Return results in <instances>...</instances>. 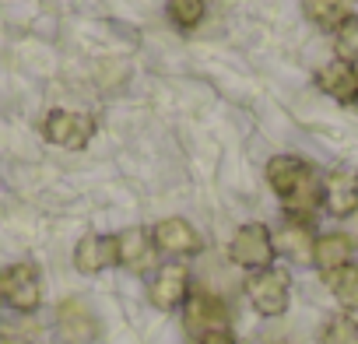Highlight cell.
<instances>
[{
    "label": "cell",
    "mask_w": 358,
    "mask_h": 344,
    "mask_svg": "<svg viewBox=\"0 0 358 344\" xmlns=\"http://www.w3.org/2000/svg\"><path fill=\"white\" fill-rule=\"evenodd\" d=\"M267 183L292 218H309L323 204V183L316 180V169L299 155H274L267 162Z\"/></svg>",
    "instance_id": "cell-1"
},
{
    "label": "cell",
    "mask_w": 358,
    "mask_h": 344,
    "mask_svg": "<svg viewBox=\"0 0 358 344\" xmlns=\"http://www.w3.org/2000/svg\"><path fill=\"white\" fill-rule=\"evenodd\" d=\"M229 257H232V264L246 267L250 274L274 267L278 250H274V236H271V229L260 225V222H250V225L236 229V236H232V243H229Z\"/></svg>",
    "instance_id": "cell-2"
},
{
    "label": "cell",
    "mask_w": 358,
    "mask_h": 344,
    "mask_svg": "<svg viewBox=\"0 0 358 344\" xmlns=\"http://www.w3.org/2000/svg\"><path fill=\"white\" fill-rule=\"evenodd\" d=\"M246 299L253 302V309L260 316H281L288 309V299H292V278H288V271L267 267V271L250 274Z\"/></svg>",
    "instance_id": "cell-3"
},
{
    "label": "cell",
    "mask_w": 358,
    "mask_h": 344,
    "mask_svg": "<svg viewBox=\"0 0 358 344\" xmlns=\"http://www.w3.org/2000/svg\"><path fill=\"white\" fill-rule=\"evenodd\" d=\"M0 299L15 313H36L43 302V278L32 264H15L0 274Z\"/></svg>",
    "instance_id": "cell-4"
},
{
    "label": "cell",
    "mask_w": 358,
    "mask_h": 344,
    "mask_svg": "<svg viewBox=\"0 0 358 344\" xmlns=\"http://www.w3.org/2000/svg\"><path fill=\"white\" fill-rule=\"evenodd\" d=\"M43 137L50 144H57V148L81 151L95 137V120L85 116V113H74V109H53L43 120Z\"/></svg>",
    "instance_id": "cell-5"
},
{
    "label": "cell",
    "mask_w": 358,
    "mask_h": 344,
    "mask_svg": "<svg viewBox=\"0 0 358 344\" xmlns=\"http://www.w3.org/2000/svg\"><path fill=\"white\" fill-rule=\"evenodd\" d=\"M323 208L334 218H351L358 211V169L334 165L323 176Z\"/></svg>",
    "instance_id": "cell-6"
},
{
    "label": "cell",
    "mask_w": 358,
    "mask_h": 344,
    "mask_svg": "<svg viewBox=\"0 0 358 344\" xmlns=\"http://www.w3.org/2000/svg\"><path fill=\"white\" fill-rule=\"evenodd\" d=\"M148 299H151V306L162 309V313L179 309V306L190 299V271H187L183 264H165V267H158V274H155L151 285H148Z\"/></svg>",
    "instance_id": "cell-7"
},
{
    "label": "cell",
    "mask_w": 358,
    "mask_h": 344,
    "mask_svg": "<svg viewBox=\"0 0 358 344\" xmlns=\"http://www.w3.org/2000/svg\"><path fill=\"white\" fill-rule=\"evenodd\" d=\"M183 323L190 334H211V330H229V309L218 295L211 292H194L183 302Z\"/></svg>",
    "instance_id": "cell-8"
},
{
    "label": "cell",
    "mask_w": 358,
    "mask_h": 344,
    "mask_svg": "<svg viewBox=\"0 0 358 344\" xmlns=\"http://www.w3.org/2000/svg\"><path fill=\"white\" fill-rule=\"evenodd\" d=\"M151 243L155 250L169 253V257H194L201 253V236L187 218H165L151 229Z\"/></svg>",
    "instance_id": "cell-9"
},
{
    "label": "cell",
    "mask_w": 358,
    "mask_h": 344,
    "mask_svg": "<svg viewBox=\"0 0 358 344\" xmlns=\"http://www.w3.org/2000/svg\"><path fill=\"white\" fill-rule=\"evenodd\" d=\"M120 264V243L116 236H85L74 250V267L81 274H102L106 267Z\"/></svg>",
    "instance_id": "cell-10"
},
{
    "label": "cell",
    "mask_w": 358,
    "mask_h": 344,
    "mask_svg": "<svg viewBox=\"0 0 358 344\" xmlns=\"http://www.w3.org/2000/svg\"><path fill=\"white\" fill-rule=\"evenodd\" d=\"M57 323H60L64 337L74 341V344H88V341L99 337V320H95V313L88 309L85 299H64L60 309H57Z\"/></svg>",
    "instance_id": "cell-11"
},
{
    "label": "cell",
    "mask_w": 358,
    "mask_h": 344,
    "mask_svg": "<svg viewBox=\"0 0 358 344\" xmlns=\"http://www.w3.org/2000/svg\"><path fill=\"white\" fill-rule=\"evenodd\" d=\"M316 88L337 102H358V67L337 57L316 71Z\"/></svg>",
    "instance_id": "cell-12"
},
{
    "label": "cell",
    "mask_w": 358,
    "mask_h": 344,
    "mask_svg": "<svg viewBox=\"0 0 358 344\" xmlns=\"http://www.w3.org/2000/svg\"><path fill=\"white\" fill-rule=\"evenodd\" d=\"M313 246H316V236L306 218H288L281 232L274 236V250H281L295 264H313Z\"/></svg>",
    "instance_id": "cell-13"
},
{
    "label": "cell",
    "mask_w": 358,
    "mask_h": 344,
    "mask_svg": "<svg viewBox=\"0 0 358 344\" xmlns=\"http://www.w3.org/2000/svg\"><path fill=\"white\" fill-rule=\"evenodd\" d=\"M116 243H120V264L127 271L141 274V271H148L155 264V243H151V236L144 229H127V232L116 236Z\"/></svg>",
    "instance_id": "cell-14"
},
{
    "label": "cell",
    "mask_w": 358,
    "mask_h": 344,
    "mask_svg": "<svg viewBox=\"0 0 358 344\" xmlns=\"http://www.w3.org/2000/svg\"><path fill=\"white\" fill-rule=\"evenodd\" d=\"M351 250L355 243L348 239V232H327V236H316V246H313V264L330 274L344 264H351Z\"/></svg>",
    "instance_id": "cell-15"
},
{
    "label": "cell",
    "mask_w": 358,
    "mask_h": 344,
    "mask_svg": "<svg viewBox=\"0 0 358 344\" xmlns=\"http://www.w3.org/2000/svg\"><path fill=\"white\" fill-rule=\"evenodd\" d=\"M302 11H306V18H309L316 29L334 32V36H337V29L351 18L348 0H302Z\"/></svg>",
    "instance_id": "cell-16"
},
{
    "label": "cell",
    "mask_w": 358,
    "mask_h": 344,
    "mask_svg": "<svg viewBox=\"0 0 358 344\" xmlns=\"http://www.w3.org/2000/svg\"><path fill=\"white\" fill-rule=\"evenodd\" d=\"M323 281H327V288H330V295L337 299L341 309L358 313V264H344V267L323 274Z\"/></svg>",
    "instance_id": "cell-17"
},
{
    "label": "cell",
    "mask_w": 358,
    "mask_h": 344,
    "mask_svg": "<svg viewBox=\"0 0 358 344\" xmlns=\"http://www.w3.org/2000/svg\"><path fill=\"white\" fill-rule=\"evenodd\" d=\"M204 15H208V0H169V22L183 32L197 29Z\"/></svg>",
    "instance_id": "cell-18"
},
{
    "label": "cell",
    "mask_w": 358,
    "mask_h": 344,
    "mask_svg": "<svg viewBox=\"0 0 358 344\" xmlns=\"http://www.w3.org/2000/svg\"><path fill=\"white\" fill-rule=\"evenodd\" d=\"M320 344H358V323L348 313L327 320V327L320 330Z\"/></svg>",
    "instance_id": "cell-19"
},
{
    "label": "cell",
    "mask_w": 358,
    "mask_h": 344,
    "mask_svg": "<svg viewBox=\"0 0 358 344\" xmlns=\"http://www.w3.org/2000/svg\"><path fill=\"white\" fill-rule=\"evenodd\" d=\"M337 53L341 60H358V15H351L341 29H337Z\"/></svg>",
    "instance_id": "cell-20"
},
{
    "label": "cell",
    "mask_w": 358,
    "mask_h": 344,
    "mask_svg": "<svg viewBox=\"0 0 358 344\" xmlns=\"http://www.w3.org/2000/svg\"><path fill=\"white\" fill-rule=\"evenodd\" d=\"M201 344H239L229 330H211V334H204L201 337Z\"/></svg>",
    "instance_id": "cell-21"
},
{
    "label": "cell",
    "mask_w": 358,
    "mask_h": 344,
    "mask_svg": "<svg viewBox=\"0 0 358 344\" xmlns=\"http://www.w3.org/2000/svg\"><path fill=\"white\" fill-rule=\"evenodd\" d=\"M348 239H351V243L358 246V211L351 215V232H348Z\"/></svg>",
    "instance_id": "cell-22"
},
{
    "label": "cell",
    "mask_w": 358,
    "mask_h": 344,
    "mask_svg": "<svg viewBox=\"0 0 358 344\" xmlns=\"http://www.w3.org/2000/svg\"><path fill=\"white\" fill-rule=\"evenodd\" d=\"M271 344H285V341H271Z\"/></svg>",
    "instance_id": "cell-23"
}]
</instances>
